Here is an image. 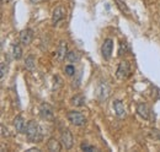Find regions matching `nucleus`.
<instances>
[{"label": "nucleus", "instance_id": "7ed1b4c3", "mask_svg": "<svg viewBox=\"0 0 160 152\" xmlns=\"http://www.w3.org/2000/svg\"><path fill=\"white\" fill-rule=\"evenodd\" d=\"M67 119L75 126H82L86 124V118L84 114L78 112V111H70L67 114Z\"/></svg>", "mask_w": 160, "mask_h": 152}, {"label": "nucleus", "instance_id": "423d86ee", "mask_svg": "<svg viewBox=\"0 0 160 152\" xmlns=\"http://www.w3.org/2000/svg\"><path fill=\"white\" fill-rule=\"evenodd\" d=\"M40 115L42 119L47 121H53L54 120V112L53 108L48 103H42L40 106Z\"/></svg>", "mask_w": 160, "mask_h": 152}, {"label": "nucleus", "instance_id": "0eeeda50", "mask_svg": "<svg viewBox=\"0 0 160 152\" xmlns=\"http://www.w3.org/2000/svg\"><path fill=\"white\" fill-rule=\"evenodd\" d=\"M112 50H113V40L111 38H106L101 45V54L103 59L108 60L112 55Z\"/></svg>", "mask_w": 160, "mask_h": 152}, {"label": "nucleus", "instance_id": "393cba45", "mask_svg": "<svg viewBox=\"0 0 160 152\" xmlns=\"http://www.w3.org/2000/svg\"><path fill=\"white\" fill-rule=\"evenodd\" d=\"M10 133H9V130H8V128H5V125H1V136L2 137H6V136H9Z\"/></svg>", "mask_w": 160, "mask_h": 152}, {"label": "nucleus", "instance_id": "9b49d317", "mask_svg": "<svg viewBox=\"0 0 160 152\" xmlns=\"http://www.w3.org/2000/svg\"><path fill=\"white\" fill-rule=\"evenodd\" d=\"M32 39H33V32H32V30L26 28V30L21 31L20 42L23 44V45H28V44H31Z\"/></svg>", "mask_w": 160, "mask_h": 152}, {"label": "nucleus", "instance_id": "f3484780", "mask_svg": "<svg viewBox=\"0 0 160 152\" xmlns=\"http://www.w3.org/2000/svg\"><path fill=\"white\" fill-rule=\"evenodd\" d=\"M70 104L75 107H82L85 104V97L82 95H75L70 99Z\"/></svg>", "mask_w": 160, "mask_h": 152}, {"label": "nucleus", "instance_id": "412c9836", "mask_svg": "<svg viewBox=\"0 0 160 152\" xmlns=\"http://www.w3.org/2000/svg\"><path fill=\"white\" fill-rule=\"evenodd\" d=\"M128 52V44L124 42V40H122L120 43V48H118V55L122 57L123 54H126Z\"/></svg>", "mask_w": 160, "mask_h": 152}, {"label": "nucleus", "instance_id": "cd10ccee", "mask_svg": "<svg viewBox=\"0 0 160 152\" xmlns=\"http://www.w3.org/2000/svg\"><path fill=\"white\" fill-rule=\"evenodd\" d=\"M1 152H5V146H4V144H1Z\"/></svg>", "mask_w": 160, "mask_h": 152}, {"label": "nucleus", "instance_id": "5701e85b", "mask_svg": "<svg viewBox=\"0 0 160 152\" xmlns=\"http://www.w3.org/2000/svg\"><path fill=\"white\" fill-rule=\"evenodd\" d=\"M0 71H1V74H0L1 80H4V77H5L6 73H8V66L5 65V63H4V61H2V63H1V65H0Z\"/></svg>", "mask_w": 160, "mask_h": 152}, {"label": "nucleus", "instance_id": "20e7f679", "mask_svg": "<svg viewBox=\"0 0 160 152\" xmlns=\"http://www.w3.org/2000/svg\"><path fill=\"white\" fill-rule=\"evenodd\" d=\"M116 76L120 80H127L131 76V64L127 60H123L118 64L117 71H116Z\"/></svg>", "mask_w": 160, "mask_h": 152}, {"label": "nucleus", "instance_id": "4468645a", "mask_svg": "<svg viewBox=\"0 0 160 152\" xmlns=\"http://www.w3.org/2000/svg\"><path fill=\"white\" fill-rule=\"evenodd\" d=\"M137 113L143 119H149V116H150L149 108H148V106L145 103H138V106H137Z\"/></svg>", "mask_w": 160, "mask_h": 152}, {"label": "nucleus", "instance_id": "b1692460", "mask_svg": "<svg viewBox=\"0 0 160 152\" xmlns=\"http://www.w3.org/2000/svg\"><path fill=\"white\" fill-rule=\"evenodd\" d=\"M80 78H81V71L78 73V77H77V78H74V81H73V88H78V87H79Z\"/></svg>", "mask_w": 160, "mask_h": 152}, {"label": "nucleus", "instance_id": "ddd939ff", "mask_svg": "<svg viewBox=\"0 0 160 152\" xmlns=\"http://www.w3.org/2000/svg\"><path fill=\"white\" fill-rule=\"evenodd\" d=\"M62 146H63L62 142L58 141L57 139H54V137H51L47 142V149L52 152H59L62 150Z\"/></svg>", "mask_w": 160, "mask_h": 152}, {"label": "nucleus", "instance_id": "c85d7f7f", "mask_svg": "<svg viewBox=\"0 0 160 152\" xmlns=\"http://www.w3.org/2000/svg\"><path fill=\"white\" fill-rule=\"evenodd\" d=\"M10 0H1V4H8Z\"/></svg>", "mask_w": 160, "mask_h": 152}, {"label": "nucleus", "instance_id": "aec40b11", "mask_svg": "<svg viewBox=\"0 0 160 152\" xmlns=\"http://www.w3.org/2000/svg\"><path fill=\"white\" fill-rule=\"evenodd\" d=\"M80 150H81V151H88V152L96 151L95 146H92V145H90V144H88V142H82V144L80 145Z\"/></svg>", "mask_w": 160, "mask_h": 152}, {"label": "nucleus", "instance_id": "39448f33", "mask_svg": "<svg viewBox=\"0 0 160 152\" xmlns=\"http://www.w3.org/2000/svg\"><path fill=\"white\" fill-rule=\"evenodd\" d=\"M60 142L63 145V147H65V150H70L74 145V139H73V135H72V131L67 128L64 129L62 134H60Z\"/></svg>", "mask_w": 160, "mask_h": 152}, {"label": "nucleus", "instance_id": "f03ea898", "mask_svg": "<svg viewBox=\"0 0 160 152\" xmlns=\"http://www.w3.org/2000/svg\"><path fill=\"white\" fill-rule=\"evenodd\" d=\"M95 96L99 102H105L111 96V87L106 81H100L95 88Z\"/></svg>", "mask_w": 160, "mask_h": 152}, {"label": "nucleus", "instance_id": "6ab92c4d", "mask_svg": "<svg viewBox=\"0 0 160 152\" xmlns=\"http://www.w3.org/2000/svg\"><path fill=\"white\" fill-rule=\"evenodd\" d=\"M79 59H80V57L77 52H68V54H67V57H65V60H67L68 63H70V64L78 63Z\"/></svg>", "mask_w": 160, "mask_h": 152}, {"label": "nucleus", "instance_id": "2eb2a0df", "mask_svg": "<svg viewBox=\"0 0 160 152\" xmlns=\"http://www.w3.org/2000/svg\"><path fill=\"white\" fill-rule=\"evenodd\" d=\"M115 4L117 5V7L120 9L124 15H127V16L131 15V10H129V7H128V5L126 4L124 0H115Z\"/></svg>", "mask_w": 160, "mask_h": 152}, {"label": "nucleus", "instance_id": "4be33fe9", "mask_svg": "<svg viewBox=\"0 0 160 152\" xmlns=\"http://www.w3.org/2000/svg\"><path fill=\"white\" fill-rule=\"evenodd\" d=\"M64 71H65V74H67L68 76H74L75 74H77L75 68H74L73 65H67L65 69H64Z\"/></svg>", "mask_w": 160, "mask_h": 152}, {"label": "nucleus", "instance_id": "9d476101", "mask_svg": "<svg viewBox=\"0 0 160 152\" xmlns=\"http://www.w3.org/2000/svg\"><path fill=\"white\" fill-rule=\"evenodd\" d=\"M113 111H115V114H116V116L118 118V119H123L124 116H126V108H124V106H123V103L121 102L120 99H116V101H113Z\"/></svg>", "mask_w": 160, "mask_h": 152}, {"label": "nucleus", "instance_id": "6e6552de", "mask_svg": "<svg viewBox=\"0 0 160 152\" xmlns=\"http://www.w3.org/2000/svg\"><path fill=\"white\" fill-rule=\"evenodd\" d=\"M68 54V44L65 40H60L58 47H57V50L54 52V58L57 59V61H63L65 57Z\"/></svg>", "mask_w": 160, "mask_h": 152}, {"label": "nucleus", "instance_id": "a878e982", "mask_svg": "<svg viewBox=\"0 0 160 152\" xmlns=\"http://www.w3.org/2000/svg\"><path fill=\"white\" fill-rule=\"evenodd\" d=\"M31 2H33V4H40L42 1H44V0H30Z\"/></svg>", "mask_w": 160, "mask_h": 152}, {"label": "nucleus", "instance_id": "bb28decb", "mask_svg": "<svg viewBox=\"0 0 160 152\" xmlns=\"http://www.w3.org/2000/svg\"><path fill=\"white\" fill-rule=\"evenodd\" d=\"M27 151H28V152H32V151H37V152H38V151H41V150H40V149H36V147H35V149H30V150H27Z\"/></svg>", "mask_w": 160, "mask_h": 152}, {"label": "nucleus", "instance_id": "dca6fc26", "mask_svg": "<svg viewBox=\"0 0 160 152\" xmlns=\"http://www.w3.org/2000/svg\"><path fill=\"white\" fill-rule=\"evenodd\" d=\"M11 54H12V58L15 60H19L22 57V49H21V47L18 43L11 44Z\"/></svg>", "mask_w": 160, "mask_h": 152}, {"label": "nucleus", "instance_id": "f257e3e1", "mask_svg": "<svg viewBox=\"0 0 160 152\" xmlns=\"http://www.w3.org/2000/svg\"><path fill=\"white\" fill-rule=\"evenodd\" d=\"M26 136L30 142H33V144H37L41 142L42 139H43V134H42V129L38 125V123H36L35 120H30L27 123V126H26Z\"/></svg>", "mask_w": 160, "mask_h": 152}, {"label": "nucleus", "instance_id": "f8f14e48", "mask_svg": "<svg viewBox=\"0 0 160 152\" xmlns=\"http://www.w3.org/2000/svg\"><path fill=\"white\" fill-rule=\"evenodd\" d=\"M26 124H25V120L21 115H18L15 119H14V128L18 133H26Z\"/></svg>", "mask_w": 160, "mask_h": 152}, {"label": "nucleus", "instance_id": "1a4fd4ad", "mask_svg": "<svg viewBox=\"0 0 160 152\" xmlns=\"http://www.w3.org/2000/svg\"><path fill=\"white\" fill-rule=\"evenodd\" d=\"M64 16H65V10H64V7L60 6V5L56 6V9H54L53 12H52V23H53V26H57L60 21L64 19Z\"/></svg>", "mask_w": 160, "mask_h": 152}, {"label": "nucleus", "instance_id": "a211bd4d", "mask_svg": "<svg viewBox=\"0 0 160 152\" xmlns=\"http://www.w3.org/2000/svg\"><path fill=\"white\" fill-rule=\"evenodd\" d=\"M25 68L28 70V71H33L35 68H36V60L33 55H28L26 58V61H25Z\"/></svg>", "mask_w": 160, "mask_h": 152}]
</instances>
